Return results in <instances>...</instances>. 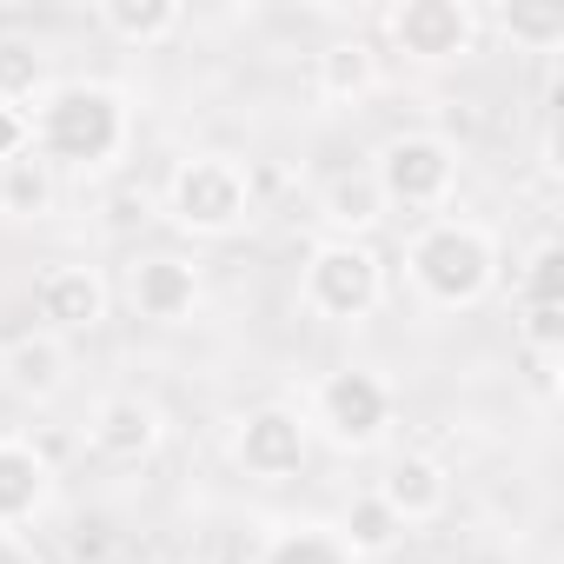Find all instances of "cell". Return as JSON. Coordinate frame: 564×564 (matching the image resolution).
Listing matches in <instances>:
<instances>
[{"instance_id":"cell-1","label":"cell","mask_w":564,"mask_h":564,"mask_svg":"<svg viewBox=\"0 0 564 564\" xmlns=\"http://www.w3.org/2000/svg\"><path fill=\"white\" fill-rule=\"evenodd\" d=\"M34 153L74 180L113 173L133 153V100L113 80H54L34 107Z\"/></svg>"},{"instance_id":"cell-2","label":"cell","mask_w":564,"mask_h":564,"mask_svg":"<svg viewBox=\"0 0 564 564\" xmlns=\"http://www.w3.org/2000/svg\"><path fill=\"white\" fill-rule=\"evenodd\" d=\"M498 232L485 219H458V213H432L412 239H405V286L419 306L432 313H471L491 300L498 286Z\"/></svg>"},{"instance_id":"cell-3","label":"cell","mask_w":564,"mask_h":564,"mask_svg":"<svg viewBox=\"0 0 564 564\" xmlns=\"http://www.w3.org/2000/svg\"><path fill=\"white\" fill-rule=\"evenodd\" d=\"M160 213L186 239H232L252 219V166L232 153H186L160 186Z\"/></svg>"},{"instance_id":"cell-4","label":"cell","mask_w":564,"mask_h":564,"mask_svg":"<svg viewBox=\"0 0 564 564\" xmlns=\"http://www.w3.org/2000/svg\"><path fill=\"white\" fill-rule=\"evenodd\" d=\"M300 306L326 326H366L386 306V259L372 239H319L300 265Z\"/></svg>"},{"instance_id":"cell-5","label":"cell","mask_w":564,"mask_h":564,"mask_svg":"<svg viewBox=\"0 0 564 564\" xmlns=\"http://www.w3.org/2000/svg\"><path fill=\"white\" fill-rule=\"evenodd\" d=\"M306 425L313 438H326L333 452H379L399 425V392L386 372L372 366H333L319 386H313V405H306Z\"/></svg>"},{"instance_id":"cell-6","label":"cell","mask_w":564,"mask_h":564,"mask_svg":"<svg viewBox=\"0 0 564 564\" xmlns=\"http://www.w3.org/2000/svg\"><path fill=\"white\" fill-rule=\"evenodd\" d=\"M372 186L386 193V206H405V213H445L452 193H458V147L432 127H405L392 133L379 153H372Z\"/></svg>"},{"instance_id":"cell-7","label":"cell","mask_w":564,"mask_h":564,"mask_svg":"<svg viewBox=\"0 0 564 564\" xmlns=\"http://www.w3.org/2000/svg\"><path fill=\"white\" fill-rule=\"evenodd\" d=\"M386 41L412 67H452V61L478 54L485 14L471 8V0H399V8L386 14Z\"/></svg>"},{"instance_id":"cell-8","label":"cell","mask_w":564,"mask_h":564,"mask_svg":"<svg viewBox=\"0 0 564 564\" xmlns=\"http://www.w3.org/2000/svg\"><path fill=\"white\" fill-rule=\"evenodd\" d=\"M226 452H232V465H239L246 478L286 485V478H300L306 458H313V425H306L300 405H279V399H272V405H252V412L232 419Z\"/></svg>"},{"instance_id":"cell-9","label":"cell","mask_w":564,"mask_h":564,"mask_svg":"<svg viewBox=\"0 0 564 564\" xmlns=\"http://www.w3.org/2000/svg\"><path fill=\"white\" fill-rule=\"evenodd\" d=\"M34 313H41V333L54 339H87L107 326L113 313V286H107V272L87 265V259H54L34 272Z\"/></svg>"},{"instance_id":"cell-10","label":"cell","mask_w":564,"mask_h":564,"mask_svg":"<svg viewBox=\"0 0 564 564\" xmlns=\"http://www.w3.org/2000/svg\"><path fill=\"white\" fill-rule=\"evenodd\" d=\"M120 293H127L133 319H147V326H193V313L206 300V272L186 252H140V259H127Z\"/></svg>"},{"instance_id":"cell-11","label":"cell","mask_w":564,"mask_h":564,"mask_svg":"<svg viewBox=\"0 0 564 564\" xmlns=\"http://www.w3.org/2000/svg\"><path fill=\"white\" fill-rule=\"evenodd\" d=\"M160 438H166V412L147 392H107L87 412V445L107 465H140V458L160 452Z\"/></svg>"},{"instance_id":"cell-12","label":"cell","mask_w":564,"mask_h":564,"mask_svg":"<svg viewBox=\"0 0 564 564\" xmlns=\"http://www.w3.org/2000/svg\"><path fill=\"white\" fill-rule=\"evenodd\" d=\"M0 386H8L14 399H28V405H54L74 386V346L41 333V326L14 333L8 346H0Z\"/></svg>"},{"instance_id":"cell-13","label":"cell","mask_w":564,"mask_h":564,"mask_svg":"<svg viewBox=\"0 0 564 564\" xmlns=\"http://www.w3.org/2000/svg\"><path fill=\"white\" fill-rule=\"evenodd\" d=\"M372 491H379L386 511L412 531V524L445 518V505H452V471H445L432 452H399V458H386V471H379Z\"/></svg>"},{"instance_id":"cell-14","label":"cell","mask_w":564,"mask_h":564,"mask_svg":"<svg viewBox=\"0 0 564 564\" xmlns=\"http://www.w3.org/2000/svg\"><path fill=\"white\" fill-rule=\"evenodd\" d=\"M54 505V465L34 438L0 432V531H21Z\"/></svg>"},{"instance_id":"cell-15","label":"cell","mask_w":564,"mask_h":564,"mask_svg":"<svg viewBox=\"0 0 564 564\" xmlns=\"http://www.w3.org/2000/svg\"><path fill=\"white\" fill-rule=\"evenodd\" d=\"M313 87H319L326 107H359V100H372V94H379V54H372V41H359V34L326 41V47L313 54Z\"/></svg>"},{"instance_id":"cell-16","label":"cell","mask_w":564,"mask_h":564,"mask_svg":"<svg viewBox=\"0 0 564 564\" xmlns=\"http://www.w3.org/2000/svg\"><path fill=\"white\" fill-rule=\"evenodd\" d=\"M94 21H100L107 41L153 54V47H166V41L186 28V8H180V0H100Z\"/></svg>"},{"instance_id":"cell-17","label":"cell","mask_w":564,"mask_h":564,"mask_svg":"<svg viewBox=\"0 0 564 564\" xmlns=\"http://www.w3.org/2000/svg\"><path fill=\"white\" fill-rule=\"evenodd\" d=\"M386 193L372 186V173H333L326 193H319V219H326V239H372V226L386 219Z\"/></svg>"},{"instance_id":"cell-18","label":"cell","mask_w":564,"mask_h":564,"mask_svg":"<svg viewBox=\"0 0 564 564\" xmlns=\"http://www.w3.org/2000/svg\"><path fill=\"white\" fill-rule=\"evenodd\" d=\"M54 94V54L28 34H0V107L34 120V107Z\"/></svg>"},{"instance_id":"cell-19","label":"cell","mask_w":564,"mask_h":564,"mask_svg":"<svg viewBox=\"0 0 564 564\" xmlns=\"http://www.w3.org/2000/svg\"><path fill=\"white\" fill-rule=\"evenodd\" d=\"M252 564H359V557L339 544L333 524H319V518H286V524H272V531L259 538V557H252Z\"/></svg>"},{"instance_id":"cell-20","label":"cell","mask_w":564,"mask_h":564,"mask_svg":"<svg viewBox=\"0 0 564 564\" xmlns=\"http://www.w3.org/2000/svg\"><path fill=\"white\" fill-rule=\"evenodd\" d=\"M54 199H61V173H54L34 147H28L21 160L0 166V213H8V219H47Z\"/></svg>"},{"instance_id":"cell-21","label":"cell","mask_w":564,"mask_h":564,"mask_svg":"<svg viewBox=\"0 0 564 564\" xmlns=\"http://www.w3.org/2000/svg\"><path fill=\"white\" fill-rule=\"evenodd\" d=\"M333 531H339V544H346V551H352L359 564H366V557H386V551H392V544L405 538V524H399V518L386 511V498H379L372 485L346 498V511H339V524H333Z\"/></svg>"},{"instance_id":"cell-22","label":"cell","mask_w":564,"mask_h":564,"mask_svg":"<svg viewBox=\"0 0 564 564\" xmlns=\"http://www.w3.org/2000/svg\"><path fill=\"white\" fill-rule=\"evenodd\" d=\"M531 306H564V246L557 239H538L518 272V313H531Z\"/></svg>"},{"instance_id":"cell-23","label":"cell","mask_w":564,"mask_h":564,"mask_svg":"<svg viewBox=\"0 0 564 564\" xmlns=\"http://www.w3.org/2000/svg\"><path fill=\"white\" fill-rule=\"evenodd\" d=\"M498 28L518 54H557L564 47V14L557 8H505Z\"/></svg>"},{"instance_id":"cell-24","label":"cell","mask_w":564,"mask_h":564,"mask_svg":"<svg viewBox=\"0 0 564 564\" xmlns=\"http://www.w3.org/2000/svg\"><path fill=\"white\" fill-rule=\"evenodd\" d=\"M113 551H120V538H113V518L107 511H80L67 524V557L74 564H107Z\"/></svg>"},{"instance_id":"cell-25","label":"cell","mask_w":564,"mask_h":564,"mask_svg":"<svg viewBox=\"0 0 564 564\" xmlns=\"http://www.w3.org/2000/svg\"><path fill=\"white\" fill-rule=\"evenodd\" d=\"M28 147H34V120H28V113H14V107H0V166L21 160Z\"/></svg>"},{"instance_id":"cell-26","label":"cell","mask_w":564,"mask_h":564,"mask_svg":"<svg viewBox=\"0 0 564 564\" xmlns=\"http://www.w3.org/2000/svg\"><path fill=\"white\" fill-rule=\"evenodd\" d=\"M0 564H41V557H34V544L21 531H0Z\"/></svg>"}]
</instances>
